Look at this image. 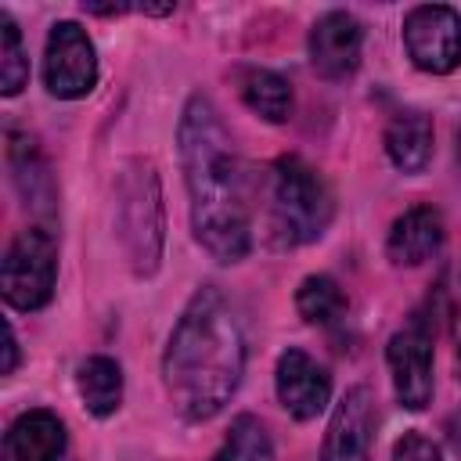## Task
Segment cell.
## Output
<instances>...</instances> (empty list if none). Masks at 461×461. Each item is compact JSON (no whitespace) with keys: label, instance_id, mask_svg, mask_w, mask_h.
Masks as SVG:
<instances>
[{"label":"cell","instance_id":"6da1fadb","mask_svg":"<svg viewBox=\"0 0 461 461\" xmlns=\"http://www.w3.org/2000/svg\"><path fill=\"white\" fill-rule=\"evenodd\" d=\"M180 158L191 194V227L209 256L234 263L249 252L245 169L205 97H191L180 119Z\"/></svg>","mask_w":461,"mask_h":461},{"label":"cell","instance_id":"7a4b0ae2","mask_svg":"<svg viewBox=\"0 0 461 461\" xmlns=\"http://www.w3.org/2000/svg\"><path fill=\"white\" fill-rule=\"evenodd\" d=\"M245 371V339L230 303L216 288H198L180 313L162 353V378L173 407L205 421L223 411Z\"/></svg>","mask_w":461,"mask_h":461},{"label":"cell","instance_id":"3957f363","mask_svg":"<svg viewBox=\"0 0 461 461\" xmlns=\"http://www.w3.org/2000/svg\"><path fill=\"white\" fill-rule=\"evenodd\" d=\"M335 202L328 184L303 158H281L270 173V238L277 245H306L331 223Z\"/></svg>","mask_w":461,"mask_h":461},{"label":"cell","instance_id":"277c9868","mask_svg":"<svg viewBox=\"0 0 461 461\" xmlns=\"http://www.w3.org/2000/svg\"><path fill=\"white\" fill-rule=\"evenodd\" d=\"M54 277H58V245L54 234L43 227H29L22 230L7 252H4V267H0V288L7 306L14 310H40L50 303L54 295Z\"/></svg>","mask_w":461,"mask_h":461},{"label":"cell","instance_id":"5b68a950","mask_svg":"<svg viewBox=\"0 0 461 461\" xmlns=\"http://www.w3.org/2000/svg\"><path fill=\"white\" fill-rule=\"evenodd\" d=\"M403 43L421 72L447 76L461 65V14L443 4H421L403 22Z\"/></svg>","mask_w":461,"mask_h":461},{"label":"cell","instance_id":"8992f818","mask_svg":"<svg viewBox=\"0 0 461 461\" xmlns=\"http://www.w3.org/2000/svg\"><path fill=\"white\" fill-rule=\"evenodd\" d=\"M43 83L54 97H65V101L94 90L97 54L86 29H79L76 22H58L50 29L47 50H43Z\"/></svg>","mask_w":461,"mask_h":461},{"label":"cell","instance_id":"52a82bcc","mask_svg":"<svg viewBox=\"0 0 461 461\" xmlns=\"http://www.w3.org/2000/svg\"><path fill=\"white\" fill-rule=\"evenodd\" d=\"M389 371H393V389L400 407L421 411L432 400V339L425 328H403L389 339L385 346Z\"/></svg>","mask_w":461,"mask_h":461},{"label":"cell","instance_id":"ba28073f","mask_svg":"<svg viewBox=\"0 0 461 461\" xmlns=\"http://www.w3.org/2000/svg\"><path fill=\"white\" fill-rule=\"evenodd\" d=\"M274 382H277L281 407L299 421L317 418L331 400V375L313 357H306L303 349H285L277 357Z\"/></svg>","mask_w":461,"mask_h":461},{"label":"cell","instance_id":"9c48e42d","mask_svg":"<svg viewBox=\"0 0 461 461\" xmlns=\"http://www.w3.org/2000/svg\"><path fill=\"white\" fill-rule=\"evenodd\" d=\"M360 22L346 11H328L310 29V61L324 79H346L360 65Z\"/></svg>","mask_w":461,"mask_h":461},{"label":"cell","instance_id":"30bf717a","mask_svg":"<svg viewBox=\"0 0 461 461\" xmlns=\"http://www.w3.org/2000/svg\"><path fill=\"white\" fill-rule=\"evenodd\" d=\"M371 429H375L371 393L357 385L342 396V403L331 414L321 461H371Z\"/></svg>","mask_w":461,"mask_h":461},{"label":"cell","instance_id":"8fae6325","mask_svg":"<svg viewBox=\"0 0 461 461\" xmlns=\"http://www.w3.org/2000/svg\"><path fill=\"white\" fill-rule=\"evenodd\" d=\"M65 425L50 411H25L4 436V461H61Z\"/></svg>","mask_w":461,"mask_h":461},{"label":"cell","instance_id":"7c38bea8","mask_svg":"<svg viewBox=\"0 0 461 461\" xmlns=\"http://www.w3.org/2000/svg\"><path fill=\"white\" fill-rule=\"evenodd\" d=\"M443 245V220L432 205H414L407 209L393 230H389V259L400 267H418L429 256H436Z\"/></svg>","mask_w":461,"mask_h":461},{"label":"cell","instance_id":"4fadbf2b","mask_svg":"<svg viewBox=\"0 0 461 461\" xmlns=\"http://www.w3.org/2000/svg\"><path fill=\"white\" fill-rule=\"evenodd\" d=\"M385 151L396 169L421 173L432 158V119L418 108L396 112L393 122L385 126Z\"/></svg>","mask_w":461,"mask_h":461},{"label":"cell","instance_id":"5bb4252c","mask_svg":"<svg viewBox=\"0 0 461 461\" xmlns=\"http://www.w3.org/2000/svg\"><path fill=\"white\" fill-rule=\"evenodd\" d=\"M76 385H79V396L94 418H108L122 403V371L112 357L83 360L76 371Z\"/></svg>","mask_w":461,"mask_h":461},{"label":"cell","instance_id":"9a60e30c","mask_svg":"<svg viewBox=\"0 0 461 461\" xmlns=\"http://www.w3.org/2000/svg\"><path fill=\"white\" fill-rule=\"evenodd\" d=\"M241 97L256 115L270 122H285L292 115V86L285 76L270 68H249L241 76Z\"/></svg>","mask_w":461,"mask_h":461},{"label":"cell","instance_id":"2e32d148","mask_svg":"<svg viewBox=\"0 0 461 461\" xmlns=\"http://www.w3.org/2000/svg\"><path fill=\"white\" fill-rule=\"evenodd\" d=\"M295 306L310 324H335L346 313V295L331 277L310 274L295 292Z\"/></svg>","mask_w":461,"mask_h":461},{"label":"cell","instance_id":"e0dca14e","mask_svg":"<svg viewBox=\"0 0 461 461\" xmlns=\"http://www.w3.org/2000/svg\"><path fill=\"white\" fill-rule=\"evenodd\" d=\"M212 461H274L270 439H267L263 425H259L252 414L234 418L230 436H227V443L220 447V454H216Z\"/></svg>","mask_w":461,"mask_h":461},{"label":"cell","instance_id":"ac0fdd59","mask_svg":"<svg viewBox=\"0 0 461 461\" xmlns=\"http://www.w3.org/2000/svg\"><path fill=\"white\" fill-rule=\"evenodd\" d=\"M29 79V61L22 50V32L11 14H0V94H18Z\"/></svg>","mask_w":461,"mask_h":461},{"label":"cell","instance_id":"d6986e66","mask_svg":"<svg viewBox=\"0 0 461 461\" xmlns=\"http://www.w3.org/2000/svg\"><path fill=\"white\" fill-rule=\"evenodd\" d=\"M393 461H439V447L421 432H407L393 447Z\"/></svg>","mask_w":461,"mask_h":461},{"label":"cell","instance_id":"ffe728a7","mask_svg":"<svg viewBox=\"0 0 461 461\" xmlns=\"http://www.w3.org/2000/svg\"><path fill=\"white\" fill-rule=\"evenodd\" d=\"M14 360H18V342H14V331H11V324H7V328H4V375L14 371Z\"/></svg>","mask_w":461,"mask_h":461}]
</instances>
